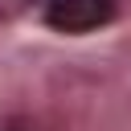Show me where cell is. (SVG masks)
Wrapping results in <instances>:
<instances>
[{
  "mask_svg": "<svg viewBox=\"0 0 131 131\" xmlns=\"http://www.w3.org/2000/svg\"><path fill=\"white\" fill-rule=\"evenodd\" d=\"M115 16V0H49L45 20L61 33H90Z\"/></svg>",
  "mask_w": 131,
  "mask_h": 131,
  "instance_id": "6da1fadb",
  "label": "cell"
}]
</instances>
